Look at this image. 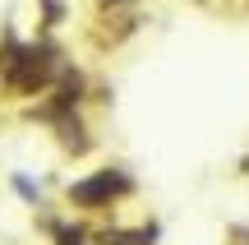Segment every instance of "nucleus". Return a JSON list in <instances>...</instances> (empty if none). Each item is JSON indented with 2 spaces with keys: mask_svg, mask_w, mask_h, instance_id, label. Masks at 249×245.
Returning <instances> with one entry per match:
<instances>
[{
  "mask_svg": "<svg viewBox=\"0 0 249 245\" xmlns=\"http://www.w3.org/2000/svg\"><path fill=\"white\" fill-rule=\"evenodd\" d=\"M60 245H83L79 231H70V227H60Z\"/></svg>",
  "mask_w": 249,
  "mask_h": 245,
  "instance_id": "f03ea898",
  "label": "nucleus"
},
{
  "mask_svg": "<svg viewBox=\"0 0 249 245\" xmlns=\"http://www.w3.org/2000/svg\"><path fill=\"white\" fill-rule=\"evenodd\" d=\"M129 190H134V181L124 171H102V176H92V181L70 185V199L83 204V208H102V204L120 199V194H129Z\"/></svg>",
  "mask_w": 249,
  "mask_h": 245,
  "instance_id": "f257e3e1",
  "label": "nucleus"
}]
</instances>
